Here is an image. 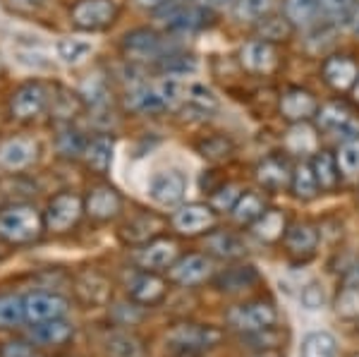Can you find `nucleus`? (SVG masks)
<instances>
[{"instance_id":"obj_2","label":"nucleus","mask_w":359,"mask_h":357,"mask_svg":"<svg viewBox=\"0 0 359 357\" xmlns=\"http://www.w3.org/2000/svg\"><path fill=\"white\" fill-rule=\"evenodd\" d=\"M223 333L204 324H177L165 333V345L177 355H199L216 348Z\"/></svg>"},{"instance_id":"obj_17","label":"nucleus","mask_w":359,"mask_h":357,"mask_svg":"<svg viewBox=\"0 0 359 357\" xmlns=\"http://www.w3.org/2000/svg\"><path fill=\"white\" fill-rule=\"evenodd\" d=\"M180 250L175 240L168 238H156L151 243L142 245V250L137 252V264L142 271H163V269H170L172 264L177 262Z\"/></svg>"},{"instance_id":"obj_22","label":"nucleus","mask_w":359,"mask_h":357,"mask_svg":"<svg viewBox=\"0 0 359 357\" xmlns=\"http://www.w3.org/2000/svg\"><path fill=\"white\" fill-rule=\"evenodd\" d=\"M257 180L259 185L269 192H280L283 187L290 185L292 180V166L290 161L280 154H273V156H266L262 163L257 166Z\"/></svg>"},{"instance_id":"obj_24","label":"nucleus","mask_w":359,"mask_h":357,"mask_svg":"<svg viewBox=\"0 0 359 357\" xmlns=\"http://www.w3.org/2000/svg\"><path fill=\"white\" fill-rule=\"evenodd\" d=\"M285 247L294 259L314 257L318 247V230L311 223H292L285 230Z\"/></svg>"},{"instance_id":"obj_16","label":"nucleus","mask_w":359,"mask_h":357,"mask_svg":"<svg viewBox=\"0 0 359 357\" xmlns=\"http://www.w3.org/2000/svg\"><path fill=\"white\" fill-rule=\"evenodd\" d=\"M318 113V101L314 99L311 91L302 89V86H290L283 91L280 96V115L287 123H309Z\"/></svg>"},{"instance_id":"obj_15","label":"nucleus","mask_w":359,"mask_h":357,"mask_svg":"<svg viewBox=\"0 0 359 357\" xmlns=\"http://www.w3.org/2000/svg\"><path fill=\"white\" fill-rule=\"evenodd\" d=\"M213 274V262L206 255H184L168 269V278L182 288H192L204 283Z\"/></svg>"},{"instance_id":"obj_29","label":"nucleus","mask_w":359,"mask_h":357,"mask_svg":"<svg viewBox=\"0 0 359 357\" xmlns=\"http://www.w3.org/2000/svg\"><path fill=\"white\" fill-rule=\"evenodd\" d=\"M94 53V41L82 36H62L55 41V55L65 65H82V62Z\"/></svg>"},{"instance_id":"obj_55","label":"nucleus","mask_w":359,"mask_h":357,"mask_svg":"<svg viewBox=\"0 0 359 357\" xmlns=\"http://www.w3.org/2000/svg\"><path fill=\"white\" fill-rule=\"evenodd\" d=\"M20 8H36V5H41L43 0H15Z\"/></svg>"},{"instance_id":"obj_31","label":"nucleus","mask_w":359,"mask_h":357,"mask_svg":"<svg viewBox=\"0 0 359 357\" xmlns=\"http://www.w3.org/2000/svg\"><path fill=\"white\" fill-rule=\"evenodd\" d=\"M86 137L77 128H72V123H62L55 137V149L60 156L65 159H82L86 149Z\"/></svg>"},{"instance_id":"obj_43","label":"nucleus","mask_w":359,"mask_h":357,"mask_svg":"<svg viewBox=\"0 0 359 357\" xmlns=\"http://www.w3.org/2000/svg\"><path fill=\"white\" fill-rule=\"evenodd\" d=\"M285 147H287V151H292V154H309L316 149V137H314V132L306 128V123H297L287 132Z\"/></svg>"},{"instance_id":"obj_34","label":"nucleus","mask_w":359,"mask_h":357,"mask_svg":"<svg viewBox=\"0 0 359 357\" xmlns=\"http://www.w3.org/2000/svg\"><path fill=\"white\" fill-rule=\"evenodd\" d=\"M27 321L25 314V297L13 295V292H3L0 295V331L17 329Z\"/></svg>"},{"instance_id":"obj_26","label":"nucleus","mask_w":359,"mask_h":357,"mask_svg":"<svg viewBox=\"0 0 359 357\" xmlns=\"http://www.w3.org/2000/svg\"><path fill=\"white\" fill-rule=\"evenodd\" d=\"M257 281H259V271L254 267H249V264H245V267H230L221 271L213 278V285L221 292H240L252 288Z\"/></svg>"},{"instance_id":"obj_37","label":"nucleus","mask_w":359,"mask_h":357,"mask_svg":"<svg viewBox=\"0 0 359 357\" xmlns=\"http://www.w3.org/2000/svg\"><path fill=\"white\" fill-rule=\"evenodd\" d=\"M106 350L111 357H144L142 341L130 331H113L106 338Z\"/></svg>"},{"instance_id":"obj_58","label":"nucleus","mask_w":359,"mask_h":357,"mask_svg":"<svg viewBox=\"0 0 359 357\" xmlns=\"http://www.w3.org/2000/svg\"><path fill=\"white\" fill-rule=\"evenodd\" d=\"M352 357H359V355H352Z\"/></svg>"},{"instance_id":"obj_50","label":"nucleus","mask_w":359,"mask_h":357,"mask_svg":"<svg viewBox=\"0 0 359 357\" xmlns=\"http://www.w3.org/2000/svg\"><path fill=\"white\" fill-rule=\"evenodd\" d=\"M240 194L242 192L237 185H225L211 194V206L218 211H233V206H235V201L240 199Z\"/></svg>"},{"instance_id":"obj_25","label":"nucleus","mask_w":359,"mask_h":357,"mask_svg":"<svg viewBox=\"0 0 359 357\" xmlns=\"http://www.w3.org/2000/svg\"><path fill=\"white\" fill-rule=\"evenodd\" d=\"M113 149H115V144L111 135H98L94 140H89L82 154L84 166L91 173H96V175H106L113 163Z\"/></svg>"},{"instance_id":"obj_11","label":"nucleus","mask_w":359,"mask_h":357,"mask_svg":"<svg viewBox=\"0 0 359 357\" xmlns=\"http://www.w3.org/2000/svg\"><path fill=\"white\" fill-rule=\"evenodd\" d=\"M240 62L252 74H271L280 67V50L273 41L254 39V41L245 43L240 53Z\"/></svg>"},{"instance_id":"obj_52","label":"nucleus","mask_w":359,"mask_h":357,"mask_svg":"<svg viewBox=\"0 0 359 357\" xmlns=\"http://www.w3.org/2000/svg\"><path fill=\"white\" fill-rule=\"evenodd\" d=\"M36 345L32 341H10V343H3L0 348V357H36Z\"/></svg>"},{"instance_id":"obj_40","label":"nucleus","mask_w":359,"mask_h":357,"mask_svg":"<svg viewBox=\"0 0 359 357\" xmlns=\"http://www.w3.org/2000/svg\"><path fill=\"white\" fill-rule=\"evenodd\" d=\"M158 67L165 77H187L196 70V60L192 55H182V53H165L163 58H158Z\"/></svg>"},{"instance_id":"obj_7","label":"nucleus","mask_w":359,"mask_h":357,"mask_svg":"<svg viewBox=\"0 0 359 357\" xmlns=\"http://www.w3.org/2000/svg\"><path fill=\"white\" fill-rule=\"evenodd\" d=\"M149 197L158 206H177L187 194V175L177 168L158 170L149 177Z\"/></svg>"},{"instance_id":"obj_18","label":"nucleus","mask_w":359,"mask_h":357,"mask_svg":"<svg viewBox=\"0 0 359 357\" xmlns=\"http://www.w3.org/2000/svg\"><path fill=\"white\" fill-rule=\"evenodd\" d=\"M323 82L335 91H352V86L359 79V65L347 55H331L321 65Z\"/></svg>"},{"instance_id":"obj_27","label":"nucleus","mask_w":359,"mask_h":357,"mask_svg":"<svg viewBox=\"0 0 359 357\" xmlns=\"http://www.w3.org/2000/svg\"><path fill=\"white\" fill-rule=\"evenodd\" d=\"M206 250L218 259H240L247 255V245L240 235L228 230H216L206 238Z\"/></svg>"},{"instance_id":"obj_41","label":"nucleus","mask_w":359,"mask_h":357,"mask_svg":"<svg viewBox=\"0 0 359 357\" xmlns=\"http://www.w3.org/2000/svg\"><path fill=\"white\" fill-rule=\"evenodd\" d=\"M50 108H53V113H57V118L69 123V120L84 108V101H82V96L69 94L67 89H57V96L55 94L50 96Z\"/></svg>"},{"instance_id":"obj_35","label":"nucleus","mask_w":359,"mask_h":357,"mask_svg":"<svg viewBox=\"0 0 359 357\" xmlns=\"http://www.w3.org/2000/svg\"><path fill=\"white\" fill-rule=\"evenodd\" d=\"M213 20V10L208 8H182L170 17V29L177 32H194V29H204L211 25Z\"/></svg>"},{"instance_id":"obj_8","label":"nucleus","mask_w":359,"mask_h":357,"mask_svg":"<svg viewBox=\"0 0 359 357\" xmlns=\"http://www.w3.org/2000/svg\"><path fill=\"white\" fill-rule=\"evenodd\" d=\"M123 53L130 60H158L168 53V43L154 29H135L123 39Z\"/></svg>"},{"instance_id":"obj_32","label":"nucleus","mask_w":359,"mask_h":357,"mask_svg":"<svg viewBox=\"0 0 359 357\" xmlns=\"http://www.w3.org/2000/svg\"><path fill=\"white\" fill-rule=\"evenodd\" d=\"M311 170H314V175H316L318 189H323V192H331V189L338 187L340 170H338L335 159L328 151H316L314 154V159H311Z\"/></svg>"},{"instance_id":"obj_57","label":"nucleus","mask_w":359,"mask_h":357,"mask_svg":"<svg viewBox=\"0 0 359 357\" xmlns=\"http://www.w3.org/2000/svg\"><path fill=\"white\" fill-rule=\"evenodd\" d=\"M352 99H355V103L359 106V79L355 82V86H352Z\"/></svg>"},{"instance_id":"obj_39","label":"nucleus","mask_w":359,"mask_h":357,"mask_svg":"<svg viewBox=\"0 0 359 357\" xmlns=\"http://www.w3.org/2000/svg\"><path fill=\"white\" fill-rule=\"evenodd\" d=\"M335 338L328 331H314L302 341L299 357H335Z\"/></svg>"},{"instance_id":"obj_4","label":"nucleus","mask_w":359,"mask_h":357,"mask_svg":"<svg viewBox=\"0 0 359 357\" xmlns=\"http://www.w3.org/2000/svg\"><path fill=\"white\" fill-rule=\"evenodd\" d=\"M82 214H84V199L79 194L57 192L43 211V226L48 233L55 235L69 233L79 223Z\"/></svg>"},{"instance_id":"obj_23","label":"nucleus","mask_w":359,"mask_h":357,"mask_svg":"<svg viewBox=\"0 0 359 357\" xmlns=\"http://www.w3.org/2000/svg\"><path fill=\"white\" fill-rule=\"evenodd\" d=\"M74 292H77L79 302L98 307V304L108 302V297H111V285H108L106 276L89 269V271H82L74 278Z\"/></svg>"},{"instance_id":"obj_1","label":"nucleus","mask_w":359,"mask_h":357,"mask_svg":"<svg viewBox=\"0 0 359 357\" xmlns=\"http://www.w3.org/2000/svg\"><path fill=\"white\" fill-rule=\"evenodd\" d=\"M46 230L43 214L36 206L17 201L0 209V240L8 245H32Z\"/></svg>"},{"instance_id":"obj_38","label":"nucleus","mask_w":359,"mask_h":357,"mask_svg":"<svg viewBox=\"0 0 359 357\" xmlns=\"http://www.w3.org/2000/svg\"><path fill=\"white\" fill-rule=\"evenodd\" d=\"M340 175L347 180H357L359 177V137L345 140L338 149V156H335Z\"/></svg>"},{"instance_id":"obj_51","label":"nucleus","mask_w":359,"mask_h":357,"mask_svg":"<svg viewBox=\"0 0 359 357\" xmlns=\"http://www.w3.org/2000/svg\"><path fill=\"white\" fill-rule=\"evenodd\" d=\"M338 314L359 316V285H347L338 297Z\"/></svg>"},{"instance_id":"obj_5","label":"nucleus","mask_w":359,"mask_h":357,"mask_svg":"<svg viewBox=\"0 0 359 357\" xmlns=\"http://www.w3.org/2000/svg\"><path fill=\"white\" fill-rule=\"evenodd\" d=\"M118 20L115 0H77L69 8V22L79 32H103Z\"/></svg>"},{"instance_id":"obj_45","label":"nucleus","mask_w":359,"mask_h":357,"mask_svg":"<svg viewBox=\"0 0 359 357\" xmlns=\"http://www.w3.org/2000/svg\"><path fill=\"white\" fill-rule=\"evenodd\" d=\"M199 154L208 161H223L233 154V142L225 140V137H208L199 144Z\"/></svg>"},{"instance_id":"obj_30","label":"nucleus","mask_w":359,"mask_h":357,"mask_svg":"<svg viewBox=\"0 0 359 357\" xmlns=\"http://www.w3.org/2000/svg\"><path fill=\"white\" fill-rule=\"evenodd\" d=\"M285 216H283V211H264L262 216L257 218V221L252 223V233L257 235L262 243H278V240L285 238Z\"/></svg>"},{"instance_id":"obj_49","label":"nucleus","mask_w":359,"mask_h":357,"mask_svg":"<svg viewBox=\"0 0 359 357\" xmlns=\"http://www.w3.org/2000/svg\"><path fill=\"white\" fill-rule=\"evenodd\" d=\"M299 300H302L304 309L316 312V309H321L323 304H326V290H323V285H318V283H306L302 288V292H299Z\"/></svg>"},{"instance_id":"obj_42","label":"nucleus","mask_w":359,"mask_h":357,"mask_svg":"<svg viewBox=\"0 0 359 357\" xmlns=\"http://www.w3.org/2000/svg\"><path fill=\"white\" fill-rule=\"evenodd\" d=\"M132 108L139 113H147V115H154V113H161L163 108H168L163 99H161L158 89H149V86H139V89L132 91Z\"/></svg>"},{"instance_id":"obj_53","label":"nucleus","mask_w":359,"mask_h":357,"mask_svg":"<svg viewBox=\"0 0 359 357\" xmlns=\"http://www.w3.org/2000/svg\"><path fill=\"white\" fill-rule=\"evenodd\" d=\"M237 0H204V8L208 10H221V8H230V5H235Z\"/></svg>"},{"instance_id":"obj_44","label":"nucleus","mask_w":359,"mask_h":357,"mask_svg":"<svg viewBox=\"0 0 359 357\" xmlns=\"http://www.w3.org/2000/svg\"><path fill=\"white\" fill-rule=\"evenodd\" d=\"M292 25L285 20V17H262L259 20V34H262V39L266 41H280V39H285L287 34H290Z\"/></svg>"},{"instance_id":"obj_21","label":"nucleus","mask_w":359,"mask_h":357,"mask_svg":"<svg viewBox=\"0 0 359 357\" xmlns=\"http://www.w3.org/2000/svg\"><path fill=\"white\" fill-rule=\"evenodd\" d=\"M127 297L135 304H156L165 297V281L154 271H137L127 281Z\"/></svg>"},{"instance_id":"obj_6","label":"nucleus","mask_w":359,"mask_h":357,"mask_svg":"<svg viewBox=\"0 0 359 357\" xmlns=\"http://www.w3.org/2000/svg\"><path fill=\"white\" fill-rule=\"evenodd\" d=\"M228 326L242 336L247 333H257L264 331L269 326L278 324V309L271 302H247V304H237L228 312Z\"/></svg>"},{"instance_id":"obj_19","label":"nucleus","mask_w":359,"mask_h":357,"mask_svg":"<svg viewBox=\"0 0 359 357\" xmlns=\"http://www.w3.org/2000/svg\"><path fill=\"white\" fill-rule=\"evenodd\" d=\"M318 125H321L326 132H333V135H340L345 140H352V137H359V128L357 120L352 115L350 108L345 103H326L321 111L316 113Z\"/></svg>"},{"instance_id":"obj_36","label":"nucleus","mask_w":359,"mask_h":357,"mask_svg":"<svg viewBox=\"0 0 359 357\" xmlns=\"http://www.w3.org/2000/svg\"><path fill=\"white\" fill-rule=\"evenodd\" d=\"M290 189H292L294 197L302 199V201H309V199L316 197V194H318V182H316L314 170H311V163L302 161V163L294 166V168H292Z\"/></svg>"},{"instance_id":"obj_9","label":"nucleus","mask_w":359,"mask_h":357,"mask_svg":"<svg viewBox=\"0 0 359 357\" xmlns=\"http://www.w3.org/2000/svg\"><path fill=\"white\" fill-rule=\"evenodd\" d=\"M69 312V300L55 290H34L25 295V314L27 321H46V319H60Z\"/></svg>"},{"instance_id":"obj_54","label":"nucleus","mask_w":359,"mask_h":357,"mask_svg":"<svg viewBox=\"0 0 359 357\" xmlns=\"http://www.w3.org/2000/svg\"><path fill=\"white\" fill-rule=\"evenodd\" d=\"M142 8H147V10H158L161 5H165V3H170V0H137Z\"/></svg>"},{"instance_id":"obj_59","label":"nucleus","mask_w":359,"mask_h":357,"mask_svg":"<svg viewBox=\"0 0 359 357\" xmlns=\"http://www.w3.org/2000/svg\"><path fill=\"white\" fill-rule=\"evenodd\" d=\"M257 357H264V355H257Z\"/></svg>"},{"instance_id":"obj_12","label":"nucleus","mask_w":359,"mask_h":357,"mask_svg":"<svg viewBox=\"0 0 359 357\" xmlns=\"http://www.w3.org/2000/svg\"><path fill=\"white\" fill-rule=\"evenodd\" d=\"M39 159V144L32 137H10L0 142V168L10 173L27 170Z\"/></svg>"},{"instance_id":"obj_14","label":"nucleus","mask_w":359,"mask_h":357,"mask_svg":"<svg viewBox=\"0 0 359 357\" xmlns=\"http://www.w3.org/2000/svg\"><path fill=\"white\" fill-rule=\"evenodd\" d=\"M172 228L180 235H201L216 226V211L208 204H184L170 218Z\"/></svg>"},{"instance_id":"obj_28","label":"nucleus","mask_w":359,"mask_h":357,"mask_svg":"<svg viewBox=\"0 0 359 357\" xmlns=\"http://www.w3.org/2000/svg\"><path fill=\"white\" fill-rule=\"evenodd\" d=\"M321 15V3L318 0H283V17L292 27H314Z\"/></svg>"},{"instance_id":"obj_46","label":"nucleus","mask_w":359,"mask_h":357,"mask_svg":"<svg viewBox=\"0 0 359 357\" xmlns=\"http://www.w3.org/2000/svg\"><path fill=\"white\" fill-rule=\"evenodd\" d=\"M235 15L247 22H259L271 10V0H237L233 5Z\"/></svg>"},{"instance_id":"obj_3","label":"nucleus","mask_w":359,"mask_h":357,"mask_svg":"<svg viewBox=\"0 0 359 357\" xmlns=\"http://www.w3.org/2000/svg\"><path fill=\"white\" fill-rule=\"evenodd\" d=\"M50 89L39 79H29V82L20 84L13 91L10 99V113L15 120L22 123H32V120L41 118V115L50 108Z\"/></svg>"},{"instance_id":"obj_20","label":"nucleus","mask_w":359,"mask_h":357,"mask_svg":"<svg viewBox=\"0 0 359 357\" xmlns=\"http://www.w3.org/2000/svg\"><path fill=\"white\" fill-rule=\"evenodd\" d=\"M161 233H163V221L156 214H149V211H142V214L132 216L130 221H125L123 228H120V238H123L125 243L139 245V247L161 238Z\"/></svg>"},{"instance_id":"obj_33","label":"nucleus","mask_w":359,"mask_h":357,"mask_svg":"<svg viewBox=\"0 0 359 357\" xmlns=\"http://www.w3.org/2000/svg\"><path fill=\"white\" fill-rule=\"evenodd\" d=\"M266 211V201L259 192H245L240 194V199L235 201L233 206V221L240 223V226H252L259 216Z\"/></svg>"},{"instance_id":"obj_56","label":"nucleus","mask_w":359,"mask_h":357,"mask_svg":"<svg viewBox=\"0 0 359 357\" xmlns=\"http://www.w3.org/2000/svg\"><path fill=\"white\" fill-rule=\"evenodd\" d=\"M350 22H352V29H355V34H359V8L355 10V13H352Z\"/></svg>"},{"instance_id":"obj_10","label":"nucleus","mask_w":359,"mask_h":357,"mask_svg":"<svg viewBox=\"0 0 359 357\" xmlns=\"http://www.w3.org/2000/svg\"><path fill=\"white\" fill-rule=\"evenodd\" d=\"M27 338L36 348H62V345H67L74 338V324L67 321V316L32 321L27 329Z\"/></svg>"},{"instance_id":"obj_48","label":"nucleus","mask_w":359,"mask_h":357,"mask_svg":"<svg viewBox=\"0 0 359 357\" xmlns=\"http://www.w3.org/2000/svg\"><path fill=\"white\" fill-rule=\"evenodd\" d=\"M318 3H321V13L335 22L350 20L357 10V0H318Z\"/></svg>"},{"instance_id":"obj_13","label":"nucleus","mask_w":359,"mask_h":357,"mask_svg":"<svg viewBox=\"0 0 359 357\" xmlns=\"http://www.w3.org/2000/svg\"><path fill=\"white\" fill-rule=\"evenodd\" d=\"M123 211V194L111 185H96L84 199V214L98 223H108Z\"/></svg>"},{"instance_id":"obj_47","label":"nucleus","mask_w":359,"mask_h":357,"mask_svg":"<svg viewBox=\"0 0 359 357\" xmlns=\"http://www.w3.org/2000/svg\"><path fill=\"white\" fill-rule=\"evenodd\" d=\"M242 341L245 343H252L249 348H266V350H271V348H278L283 341V333L280 329H276V326H269V329H264V331H257V333H247V336H242Z\"/></svg>"}]
</instances>
